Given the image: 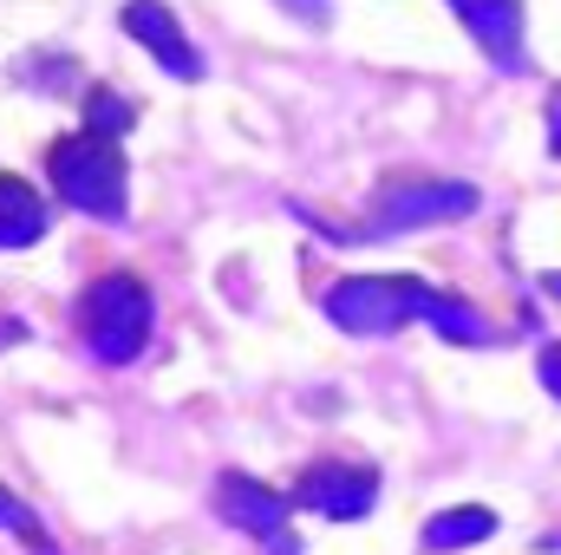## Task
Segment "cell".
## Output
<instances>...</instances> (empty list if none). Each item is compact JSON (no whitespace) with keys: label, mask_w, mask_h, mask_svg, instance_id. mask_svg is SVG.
I'll return each mask as SVG.
<instances>
[{"label":"cell","mask_w":561,"mask_h":555,"mask_svg":"<svg viewBox=\"0 0 561 555\" xmlns=\"http://www.w3.org/2000/svg\"><path fill=\"white\" fill-rule=\"evenodd\" d=\"M53 190H59L72 209L99 216V223H125V209H131V177H125V150L112 144L105 125H85L79 138L53 144Z\"/></svg>","instance_id":"6da1fadb"},{"label":"cell","mask_w":561,"mask_h":555,"mask_svg":"<svg viewBox=\"0 0 561 555\" xmlns=\"http://www.w3.org/2000/svg\"><path fill=\"white\" fill-rule=\"evenodd\" d=\"M287 7H300V13H320V7H327V0H287Z\"/></svg>","instance_id":"5bb4252c"},{"label":"cell","mask_w":561,"mask_h":555,"mask_svg":"<svg viewBox=\"0 0 561 555\" xmlns=\"http://www.w3.org/2000/svg\"><path fill=\"white\" fill-rule=\"evenodd\" d=\"M0 530H7V536H26L39 555H53V550H46V536H39V523H33V510H26L7 484H0Z\"/></svg>","instance_id":"7c38bea8"},{"label":"cell","mask_w":561,"mask_h":555,"mask_svg":"<svg viewBox=\"0 0 561 555\" xmlns=\"http://www.w3.org/2000/svg\"><path fill=\"white\" fill-rule=\"evenodd\" d=\"M125 33L138 39L163 72H176V79H203V53L190 46L183 20H176L163 0H131V7H125Z\"/></svg>","instance_id":"8992f818"},{"label":"cell","mask_w":561,"mask_h":555,"mask_svg":"<svg viewBox=\"0 0 561 555\" xmlns=\"http://www.w3.org/2000/svg\"><path fill=\"white\" fill-rule=\"evenodd\" d=\"M437 287L412 275H346L327 287V314L346 333H399L405 320H431Z\"/></svg>","instance_id":"3957f363"},{"label":"cell","mask_w":561,"mask_h":555,"mask_svg":"<svg viewBox=\"0 0 561 555\" xmlns=\"http://www.w3.org/2000/svg\"><path fill=\"white\" fill-rule=\"evenodd\" d=\"M457 20L470 26V39L490 53V66L503 72H523V0H450Z\"/></svg>","instance_id":"ba28073f"},{"label":"cell","mask_w":561,"mask_h":555,"mask_svg":"<svg viewBox=\"0 0 561 555\" xmlns=\"http://www.w3.org/2000/svg\"><path fill=\"white\" fill-rule=\"evenodd\" d=\"M216 503H222V517H229L236 530L262 536L275 555H294V536H287V497H275L268 484H255V477H222V484H216Z\"/></svg>","instance_id":"52a82bcc"},{"label":"cell","mask_w":561,"mask_h":555,"mask_svg":"<svg viewBox=\"0 0 561 555\" xmlns=\"http://www.w3.org/2000/svg\"><path fill=\"white\" fill-rule=\"evenodd\" d=\"M536 373H542V393H549V399H561V340H556V347H542Z\"/></svg>","instance_id":"4fadbf2b"},{"label":"cell","mask_w":561,"mask_h":555,"mask_svg":"<svg viewBox=\"0 0 561 555\" xmlns=\"http://www.w3.org/2000/svg\"><path fill=\"white\" fill-rule=\"evenodd\" d=\"M496 530V510H483V503H457V510H437L431 523H424V550H470V543H483Z\"/></svg>","instance_id":"30bf717a"},{"label":"cell","mask_w":561,"mask_h":555,"mask_svg":"<svg viewBox=\"0 0 561 555\" xmlns=\"http://www.w3.org/2000/svg\"><path fill=\"white\" fill-rule=\"evenodd\" d=\"M477 209V190L470 183H392L379 190V209H373V229H419V223H457Z\"/></svg>","instance_id":"5b68a950"},{"label":"cell","mask_w":561,"mask_h":555,"mask_svg":"<svg viewBox=\"0 0 561 555\" xmlns=\"http://www.w3.org/2000/svg\"><path fill=\"white\" fill-rule=\"evenodd\" d=\"M150 320H157V307H150V287L138 275H99L85 287V301H79V327H85V347L105 360V366H131L144 347H150Z\"/></svg>","instance_id":"7a4b0ae2"},{"label":"cell","mask_w":561,"mask_h":555,"mask_svg":"<svg viewBox=\"0 0 561 555\" xmlns=\"http://www.w3.org/2000/svg\"><path fill=\"white\" fill-rule=\"evenodd\" d=\"M431 327L437 333H450V340H490V320H477L457 294H437V307H431Z\"/></svg>","instance_id":"8fae6325"},{"label":"cell","mask_w":561,"mask_h":555,"mask_svg":"<svg viewBox=\"0 0 561 555\" xmlns=\"http://www.w3.org/2000/svg\"><path fill=\"white\" fill-rule=\"evenodd\" d=\"M46 236V203L33 196V183L0 177V249H26Z\"/></svg>","instance_id":"9c48e42d"},{"label":"cell","mask_w":561,"mask_h":555,"mask_svg":"<svg viewBox=\"0 0 561 555\" xmlns=\"http://www.w3.org/2000/svg\"><path fill=\"white\" fill-rule=\"evenodd\" d=\"M307 510L333 517V523H359L379 497V471L373 464H346V457H320L300 471V490H294Z\"/></svg>","instance_id":"277c9868"}]
</instances>
